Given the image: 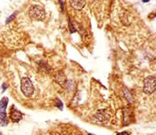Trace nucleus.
Returning <instances> with one entry per match:
<instances>
[{
    "label": "nucleus",
    "mask_w": 156,
    "mask_h": 135,
    "mask_svg": "<svg viewBox=\"0 0 156 135\" xmlns=\"http://www.w3.org/2000/svg\"><path fill=\"white\" fill-rule=\"evenodd\" d=\"M29 16L32 20L43 21L45 18V11L44 9L38 5H32L29 9Z\"/></svg>",
    "instance_id": "nucleus-1"
},
{
    "label": "nucleus",
    "mask_w": 156,
    "mask_h": 135,
    "mask_svg": "<svg viewBox=\"0 0 156 135\" xmlns=\"http://www.w3.org/2000/svg\"><path fill=\"white\" fill-rule=\"evenodd\" d=\"M21 92L26 97H30L33 95L34 87L29 78L24 77L21 78Z\"/></svg>",
    "instance_id": "nucleus-2"
},
{
    "label": "nucleus",
    "mask_w": 156,
    "mask_h": 135,
    "mask_svg": "<svg viewBox=\"0 0 156 135\" xmlns=\"http://www.w3.org/2000/svg\"><path fill=\"white\" fill-rule=\"evenodd\" d=\"M156 89V78L154 76H149L144 79L143 91L147 95H151Z\"/></svg>",
    "instance_id": "nucleus-3"
},
{
    "label": "nucleus",
    "mask_w": 156,
    "mask_h": 135,
    "mask_svg": "<svg viewBox=\"0 0 156 135\" xmlns=\"http://www.w3.org/2000/svg\"><path fill=\"white\" fill-rule=\"evenodd\" d=\"M23 112H20L17 108L12 105L10 109V119L13 123H18L23 119Z\"/></svg>",
    "instance_id": "nucleus-4"
},
{
    "label": "nucleus",
    "mask_w": 156,
    "mask_h": 135,
    "mask_svg": "<svg viewBox=\"0 0 156 135\" xmlns=\"http://www.w3.org/2000/svg\"><path fill=\"white\" fill-rule=\"evenodd\" d=\"M110 118V114L105 110H99L94 115V120L97 122H105Z\"/></svg>",
    "instance_id": "nucleus-5"
},
{
    "label": "nucleus",
    "mask_w": 156,
    "mask_h": 135,
    "mask_svg": "<svg viewBox=\"0 0 156 135\" xmlns=\"http://www.w3.org/2000/svg\"><path fill=\"white\" fill-rule=\"evenodd\" d=\"M55 79H56L57 83L60 86L66 88V86L67 84V78H66V76L65 75V73H63V71L57 72L56 75H55Z\"/></svg>",
    "instance_id": "nucleus-6"
},
{
    "label": "nucleus",
    "mask_w": 156,
    "mask_h": 135,
    "mask_svg": "<svg viewBox=\"0 0 156 135\" xmlns=\"http://www.w3.org/2000/svg\"><path fill=\"white\" fill-rule=\"evenodd\" d=\"M70 6L76 11H80L84 8L86 1L85 0H68Z\"/></svg>",
    "instance_id": "nucleus-7"
},
{
    "label": "nucleus",
    "mask_w": 156,
    "mask_h": 135,
    "mask_svg": "<svg viewBox=\"0 0 156 135\" xmlns=\"http://www.w3.org/2000/svg\"><path fill=\"white\" fill-rule=\"evenodd\" d=\"M38 68L41 71L44 72V73H48V72L50 71V67H49L47 61H40L38 62Z\"/></svg>",
    "instance_id": "nucleus-8"
},
{
    "label": "nucleus",
    "mask_w": 156,
    "mask_h": 135,
    "mask_svg": "<svg viewBox=\"0 0 156 135\" xmlns=\"http://www.w3.org/2000/svg\"><path fill=\"white\" fill-rule=\"evenodd\" d=\"M9 124V118L6 112H0V126L5 127Z\"/></svg>",
    "instance_id": "nucleus-9"
},
{
    "label": "nucleus",
    "mask_w": 156,
    "mask_h": 135,
    "mask_svg": "<svg viewBox=\"0 0 156 135\" xmlns=\"http://www.w3.org/2000/svg\"><path fill=\"white\" fill-rule=\"evenodd\" d=\"M8 103H9L8 97H3L2 99L0 100V112H6Z\"/></svg>",
    "instance_id": "nucleus-10"
},
{
    "label": "nucleus",
    "mask_w": 156,
    "mask_h": 135,
    "mask_svg": "<svg viewBox=\"0 0 156 135\" xmlns=\"http://www.w3.org/2000/svg\"><path fill=\"white\" fill-rule=\"evenodd\" d=\"M124 95H125V96H126V98H127V100L129 101L130 103H132L133 98L132 94L129 92V90H128V89H124Z\"/></svg>",
    "instance_id": "nucleus-11"
},
{
    "label": "nucleus",
    "mask_w": 156,
    "mask_h": 135,
    "mask_svg": "<svg viewBox=\"0 0 156 135\" xmlns=\"http://www.w3.org/2000/svg\"><path fill=\"white\" fill-rule=\"evenodd\" d=\"M54 104H55V106H56L59 110L62 111L63 109V104H62V100L60 99V98H56L55 101H54Z\"/></svg>",
    "instance_id": "nucleus-12"
},
{
    "label": "nucleus",
    "mask_w": 156,
    "mask_h": 135,
    "mask_svg": "<svg viewBox=\"0 0 156 135\" xmlns=\"http://www.w3.org/2000/svg\"><path fill=\"white\" fill-rule=\"evenodd\" d=\"M16 14H17V12H13V13H12V15H11L10 17H9L7 20H6V24H10V23H11V22H12V21L14 19V17L16 16Z\"/></svg>",
    "instance_id": "nucleus-13"
},
{
    "label": "nucleus",
    "mask_w": 156,
    "mask_h": 135,
    "mask_svg": "<svg viewBox=\"0 0 156 135\" xmlns=\"http://www.w3.org/2000/svg\"><path fill=\"white\" fill-rule=\"evenodd\" d=\"M68 24H69V29H70V32L71 33H74L76 32V29H75V26L72 25V22L70 19H68Z\"/></svg>",
    "instance_id": "nucleus-14"
},
{
    "label": "nucleus",
    "mask_w": 156,
    "mask_h": 135,
    "mask_svg": "<svg viewBox=\"0 0 156 135\" xmlns=\"http://www.w3.org/2000/svg\"><path fill=\"white\" fill-rule=\"evenodd\" d=\"M130 133L128 131H122V132H118L116 135H129Z\"/></svg>",
    "instance_id": "nucleus-15"
},
{
    "label": "nucleus",
    "mask_w": 156,
    "mask_h": 135,
    "mask_svg": "<svg viewBox=\"0 0 156 135\" xmlns=\"http://www.w3.org/2000/svg\"><path fill=\"white\" fill-rule=\"evenodd\" d=\"M8 85L7 84H2V89H3V91H5V90L7 89Z\"/></svg>",
    "instance_id": "nucleus-16"
},
{
    "label": "nucleus",
    "mask_w": 156,
    "mask_h": 135,
    "mask_svg": "<svg viewBox=\"0 0 156 135\" xmlns=\"http://www.w3.org/2000/svg\"><path fill=\"white\" fill-rule=\"evenodd\" d=\"M60 1V4H61V9H62V11L63 10V5H62V0H59Z\"/></svg>",
    "instance_id": "nucleus-17"
},
{
    "label": "nucleus",
    "mask_w": 156,
    "mask_h": 135,
    "mask_svg": "<svg viewBox=\"0 0 156 135\" xmlns=\"http://www.w3.org/2000/svg\"><path fill=\"white\" fill-rule=\"evenodd\" d=\"M150 0H142V2H144V3H147V2H149Z\"/></svg>",
    "instance_id": "nucleus-18"
},
{
    "label": "nucleus",
    "mask_w": 156,
    "mask_h": 135,
    "mask_svg": "<svg viewBox=\"0 0 156 135\" xmlns=\"http://www.w3.org/2000/svg\"><path fill=\"white\" fill-rule=\"evenodd\" d=\"M88 135H95V134H92V133H88Z\"/></svg>",
    "instance_id": "nucleus-19"
},
{
    "label": "nucleus",
    "mask_w": 156,
    "mask_h": 135,
    "mask_svg": "<svg viewBox=\"0 0 156 135\" xmlns=\"http://www.w3.org/2000/svg\"><path fill=\"white\" fill-rule=\"evenodd\" d=\"M0 135H2V133H1V132H0Z\"/></svg>",
    "instance_id": "nucleus-20"
}]
</instances>
